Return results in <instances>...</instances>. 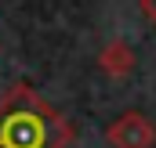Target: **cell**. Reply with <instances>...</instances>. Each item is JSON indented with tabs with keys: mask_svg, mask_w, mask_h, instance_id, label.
Returning <instances> with one entry per match:
<instances>
[{
	"mask_svg": "<svg viewBox=\"0 0 156 148\" xmlns=\"http://www.w3.org/2000/svg\"><path fill=\"white\" fill-rule=\"evenodd\" d=\"M69 137L73 126L29 87H15L0 101V148H62Z\"/></svg>",
	"mask_w": 156,
	"mask_h": 148,
	"instance_id": "obj_1",
	"label": "cell"
},
{
	"mask_svg": "<svg viewBox=\"0 0 156 148\" xmlns=\"http://www.w3.org/2000/svg\"><path fill=\"white\" fill-rule=\"evenodd\" d=\"M105 137H109L113 148H153L156 145V126L142 112H123L120 119L109 123Z\"/></svg>",
	"mask_w": 156,
	"mask_h": 148,
	"instance_id": "obj_2",
	"label": "cell"
},
{
	"mask_svg": "<svg viewBox=\"0 0 156 148\" xmlns=\"http://www.w3.org/2000/svg\"><path fill=\"white\" fill-rule=\"evenodd\" d=\"M98 65H102V72H105V76L123 79V76L134 69V51H131L123 40H109V43L102 47V54H98Z\"/></svg>",
	"mask_w": 156,
	"mask_h": 148,
	"instance_id": "obj_3",
	"label": "cell"
},
{
	"mask_svg": "<svg viewBox=\"0 0 156 148\" xmlns=\"http://www.w3.org/2000/svg\"><path fill=\"white\" fill-rule=\"evenodd\" d=\"M142 15H145V18L156 25V0H142Z\"/></svg>",
	"mask_w": 156,
	"mask_h": 148,
	"instance_id": "obj_4",
	"label": "cell"
}]
</instances>
